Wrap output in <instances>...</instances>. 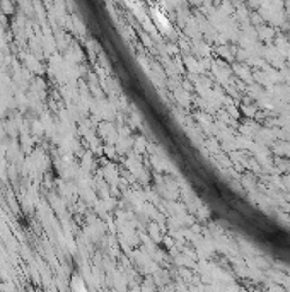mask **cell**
Segmentation results:
<instances>
[{
	"mask_svg": "<svg viewBox=\"0 0 290 292\" xmlns=\"http://www.w3.org/2000/svg\"><path fill=\"white\" fill-rule=\"evenodd\" d=\"M75 292H85L84 289H82V286L79 284V287H77V284H75Z\"/></svg>",
	"mask_w": 290,
	"mask_h": 292,
	"instance_id": "1",
	"label": "cell"
}]
</instances>
